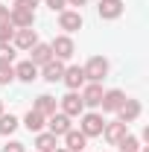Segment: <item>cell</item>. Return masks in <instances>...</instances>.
I'll return each mask as SVG.
<instances>
[{
    "mask_svg": "<svg viewBox=\"0 0 149 152\" xmlns=\"http://www.w3.org/2000/svg\"><path fill=\"white\" fill-rule=\"evenodd\" d=\"M3 152H26V146H23L20 140H9V143L3 146Z\"/></svg>",
    "mask_w": 149,
    "mask_h": 152,
    "instance_id": "obj_28",
    "label": "cell"
},
{
    "mask_svg": "<svg viewBox=\"0 0 149 152\" xmlns=\"http://www.w3.org/2000/svg\"><path fill=\"white\" fill-rule=\"evenodd\" d=\"M29 53H32V56H29V61H32L35 67H44V64L53 58V50H50V44H44V41H38V44L29 50Z\"/></svg>",
    "mask_w": 149,
    "mask_h": 152,
    "instance_id": "obj_18",
    "label": "cell"
},
{
    "mask_svg": "<svg viewBox=\"0 0 149 152\" xmlns=\"http://www.w3.org/2000/svg\"><path fill=\"white\" fill-rule=\"evenodd\" d=\"M140 114H143L140 99H131V96H126V102H123V105H120V111H117V120H120V123H134Z\"/></svg>",
    "mask_w": 149,
    "mask_h": 152,
    "instance_id": "obj_12",
    "label": "cell"
},
{
    "mask_svg": "<svg viewBox=\"0 0 149 152\" xmlns=\"http://www.w3.org/2000/svg\"><path fill=\"white\" fill-rule=\"evenodd\" d=\"M73 117H67V114H61V111H56V114H50L47 117V126H50V134H56V137H64V134L73 129V123H70Z\"/></svg>",
    "mask_w": 149,
    "mask_h": 152,
    "instance_id": "obj_10",
    "label": "cell"
},
{
    "mask_svg": "<svg viewBox=\"0 0 149 152\" xmlns=\"http://www.w3.org/2000/svg\"><path fill=\"white\" fill-rule=\"evenodd\" d=\"M82 70H85V82H102L108 76V70H111V64H108L105 56H91L82 64Z\"/></svg>",
    "mask_w": 149,
    "mask_h": 152,
    "instance_id": "obj_1",
    "label": "cell"
},
{
    "mask_svg": "<svg viewBox=\"0 0 149 152\" xmlns=\"http://www.w3.org/2000/svg\"><path fill=\"white\" fill-rule=\"evenodd\" d=\"M61 82L67 85V91H79L82 85H85V70L73 64V67H64V76H61Z\"/></svg>",
    "mask_w": 149,
    "mask_h": 152,
    "instance_id": "obj_15",
    "label": "cell"
},
{
    "mask_svg": "<svg viewBox=\"0 0 149 152\" xmlns=\"http://www.w3.org/2000/svg\"><path fill=\"white\" fill-rule=\"evenodd\" d=\"M85 146H88V137L79 132V129H70V132L64 134V149L67 152H85Z\"/></svg>",
    "mask_w": 149,
    "mask_h": 152,
    "instance_id": "obj_17",
    "label": "cell"
},
{
    "mask_svg": "<svg viewBox=\"0 0 149 152\" xmlns=\"http://www.w3.org/2000/svg\"><path fill=\"white\" fill-rule=\"evenodd\" d=\"M35 44H38V32L32 29V26H26V29H15V35H12V47H15V50L29 53Z\"/></svg>",
    "mask_w": 149,
    "mask_h": 152,
    "instance_id": "obj_6",
    "label": "cell"
},
{
    "mask_svg": "<svg viewBox=\"0 0 149 152\" xmlns=\"http://www.w3.org/2000/svg\"><path fill=\"white\" fill-rule=\"evenodd\" d=\"M58 143H56V134H50V132H38L35 134V149L38 152H53Z\"/></svg>",
    "mask_w": 149,
    "mask_h": 152,
    "instance_id": "obj_21",
    "label": "cell"
},
{
    "mask_svg": "<svg viewBox=\"0 0 149 152\" xmlns=\"http://www.w3.org/2000/svg\"><path fill=\"white\" fill-rule=\"evenodd\" d=\"M82 12L79 9H64V12H58V29H64V35H70L76 29H82Z\"/></svg>",
    "mask_w": 149,
    "mask_h": 152,
    "instance_id": "obj_5",
    "label": "cell"
},
{
    "mask_svg": "<svg viewBox=\"0 0 149 152\" xmlns=\"http://www.w3.org/2000/svg\"><path fill=\"white\" fill-rule=\"evenodd\" d=\"M79 96H82V105H85V108H99L102 82H85V85L79 88Z\"/></svg>",
    "mask_w": 149,
    "mask_h": 152,
    "instance_id": "obj_4",
    "label": "cell"
},
{
    "mask_svg": "<svg viewBox=\"0 0 149 152\" xmlns=\"http://www.w3.org/2000/svg\"><path fill=\"white\" fill-rule=\"evenodd\" d=\"M0 114H3V99H0Z\"/></svg>",
    "mask_w": 149,
    "mask_h": 152,
    "instance_id": "obj_33",
    "label": "cell"
},
{
    "mask_svg": "<svg viewBox=\"0 0 149 152\" xmlns=\"http://www.w3.org/2000/svg\"><path fill=\"white\" fill-rule=\"evenodd\" d=\"M64 3H67V6H85L88 0H64Z\"/></svg>",
    "mask_w": 149,
    "mask_h": 152,
    "instance_id": "obj_31",
    "label": "cell"
},
{
    "mask_svg": "<svg viewBox=\"0 0 149 152\" xmlns=\"http://www.w3.org/2000/svg\"><path fill=\"white\" fill-rule=\"evenodd\" d=\"M123 102H126V94H123L120 88H111V91H102V99H99L102 111H108V114H117Z\"/></svg>",
    "mask_w": 149,
    "mask_h": 152,
    "instance_id": "obj_13",
    "label": "cell"
},
{
    "mask_svg": "<svg viewBox=\"0 0 149 152\" xmlns=\"http://www.w3.org/2000/svg\"><path fill=\"white\" fill-rule=\"evenodd\" d=\"M102 126H105L102 114H96V111H82L79 114V132L85 134V137H99L102 134Z\"/></svg>",
    "mask_w": 149,
    "mask_h": 152,
    "instance_id": "obj_2",
    "label": "cell"
},
{
    "mask_svg": "<svg viewBox=\"0 0 149 152\" xmlns=\"http://www.w3.org/2000/svg\"><path fill=\"white\" fill-rule=\"evenodd\" d=\"M120 152H140V137H134V134H126L120 143Z\"/></svg>",
    "mask_w": 149,
    "mask_h": 152,
    "instance_id": "obj_24",
    "label": "cell"
},
{
    "mask_svg": "<svg viewBox=\"0 0 149 152\" xmlns=\"http://www.w3.org/2000/svg\"><path fill=\"white\" fill-rule=\"evenodd\" d=\"M38 76H41L44 82H50V85L61 82V76H64V61H58V58H50L44 67H38Z\"/></svg>",
    "mask_w": 149,
    "mask_h": 152,
    "instance_id": "obj_11",
    "label": "cell"
},
{
    "mask_svg": "<svg viewBox=\"0 0 149 152\" xmlns=\"http://www.w3.org/2000/svg\"><path fill=\"white\" fill-rule=\"evenodd\" d=\"M12 67H15V79H18V82H26V85H29V82L38 79V67L29 61V58L20 61V64H12Z\"/></svg>",
    "mask_w": 149,
    "mask_h": 152,
    "instance_id": "obj_16",
    "label": "cell"
},
{
    "mask_svg": "<svg viewBox=\"0 0 149 152\" xmlns=\"http://www.w3.org/2000/svg\"><path fill=\"white\" fill-rule=\"evenodd\" d=\"M53 152H67V149H64V146H56V149H53Z\"/></svg>",
    "mask_w": 149,
    "mask_h": 152,
    "instance_id": "obj_32",
    "label": "cell"
},
{
    "mask_svg": "<svg viewBox=\"0 0 149 152\" xmlns=\"http://www.w3.org/2000/svg\"><path fill=\"white\" fill-rule=\"evenodd\" d=\"M15 82V67L12 64H0V85H9Z\"/></svg>",
    "mask_w": 149,
    "mask_h": 152,
    "instance_id": "obj_25",
    "label": "cell"
},
{
    "mask_svg": "<svg viewBox=\"0 0 149 152\" xmlns=\"http://www.w3.org/2000/svg\"><path fill=\"white\" fill-rule=\"evenodd\" d=\"M32 108H35L38 114H44V117H50V114H56V108H58V99H56V96H50V94H41V96H35Z\"/></svg>",
    "mask_w": 149,
    "mask_h": 152,
    "instance_id": "obj_19",
    "label": "cell"
},
{
    "mask_svg": "<svg viewBox=\"0 0 149 152\" xmlns=\"http://www.w3.org/2000/svg\"><path fill=\"white\" fill-rule=\"evenodd\" d=\"M18 126H20V120L15 117V114H0V134H6V137H9Z\"/></svg>",
    "mask_w": 149,
    "mask_h": 152,
    "instance_id": "obj_22",
    "label": "cell"
},
{
    "mask_svg": "<svg viewBox=\"0 0 149 152\" xmlns=\"http://www.w3.org/2000/svg\"><path fill=\"white\" fill-rule=\"evenodd\" d=\"M50 50H53V58H58V61H67V58L76 53V44H73V38L70 35H56L53 41H50Z\"/></svg>",
    "mask_w": 149,
    "mask_h": 152,
    "instance_id": "obj_3",
    "label": "cell"
},
{
    "mask_svg": "<svg viewBox=\"0 0 149 152\" xmlns=\"http://www.w3.org/2000/svg\"><path fill=\"white\" fill-rule=\"evenodd\" d=\"M12 35H15V26H12V23H0V44H3V41L12 44Z\"/></svg>",
    "mask_w": 149,
    "mask_h": 152,
    "instance_id": "obj_26",
    "label": "cell"
},
{
    "mask_svg": "<svg viewBox=\"0 0 149 152\" xmlns=\"http://www.w3.org/2000/svg\"><path fill=\"white\" fill-rule=\"evenodd\" d=\"M0 23H9V6H0Z\"/></svg>",
    "mask_w": 149,
    "mask_h": 152,
    "instance_id": "obj_30",
    "label": "cell"
},
{
    "mask_svg": "<svg viewBox=\"0 0 149 152\" xmlns=\"http://www.w3.org/2000/svg\"><path fill=\"white\" fill-rule=\"evenodd\" d=\"M15 56H18V50L9 41H3L0 44V64H15Z\"/></svg>",
    "mask_w": 149,
    "mask_h": 152,
    "instance_id": "obj_23",
    "label": "cell"
},
{
    "mask_svg": "<svg viewBox=\"0 0 149 152\" xmlns=\"http://www.w3.org/2000/svg\"><path fill=\"white\" fill-rule=\"evenodd\" d=\"M58 108H61V114H67V117H79V114L85 111L79 91H67V94L58 99Z\"/></svg>",
    "mask_w": 149,
    "mask_h": 152,
    "instance_id": "obj_7",
    "label": "cell"
},
{
    "mask_svg": "<svg viewBox=\"0 0 149 152\" xmlns=\"http://www.w3.org/2000/svg\"><path fill=\"white\" fill-rule=\"evenodd\" d=\"M123 9H126V3L123 0H99V6H96V15L102 20H117L123 15Z\"/></svg>",
    "mask_w": 149,
    "mask_h": 152,
    "instance_id": "obj_14",
    "label": "cell"
},
{
    "mask_svg": "<svg viewBox=\"0 0 149 152\" xmlns=\"http://www.w3.org/2000/svg\"><path fill=\"white\" fill-rule=\"evenodd\" d=\"M44 3H47V9H50V12H64V9H67V3H64V0H44Z\"/></svg>",
    "mask_w": 149,
    "mask_h": 152,
    "instance_id": "obj_27",
    "label": "cell"
},
{
    "mask_svg": "<svg viewBox=\"0 0 149 152\" xmlns=\"http://www.w3.org/2000/svg\"><path fill=\"white\" fill-rule=\"evenodd\" d=\"M126 134H129V123L111 120V123H105V126H102V134H99V137H105V140H108L111 146H117V143H120V140H123Z\"/></svg>",
    "mask_w": 149,
    "mask_h": 152,
    "instance_id": "obj_8",
    "label": "cell"
},
{
    "mask_svg": "<svg viewBox=\"0 0 149 152\" xmlns=\"http://www.w3.org/2000/svg\"><path fill=\"white\" fill-rule=\"evenodd\" d=\"M9 23H12L15 29L35 26V12H29V9H18V6H9Z\"/></svg>",
    "mask_w": 149,
    "mask_h": 152,
    "instance_id": "obj_9",
    "label": "cell"
},
{
    "mask_svg": "<svg viewBox=\"0 0 149 152\" xmlns=\"http://www.w3.org/2000/svg\"><path fill=\"white\" fill-rule=\"evenodd\" d=\"M15 6H18V9H29V12H35L38 0H15Z\"/></svg>",
    "mask_w": 149,
    "mask_h": 152,
    "instance_id": "obj_29",
    "label": "cell"
},
{
    "mask_svg": "<svg viewBox=\"0 0 149 152\" xmlns=\"http://www.w3.org/2000/svg\"><path fill=\"white\" fill-rule=\"evenodd\" d=\"M23 126H26V129H29V132H44V126H47V117H44V114H38L35 108H29V111H26V117H23Z\"/></svg>",
    "mask_w": 149,
    "mask_h": 152,
    "instance_id": "obj_20",
    "label": "cell"
}]
</instances>
